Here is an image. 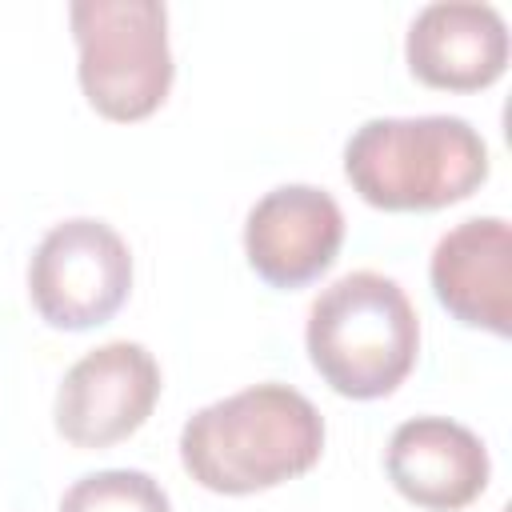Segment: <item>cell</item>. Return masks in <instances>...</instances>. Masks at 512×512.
<instances>
[{
	"instance_id": "cell-8",
	"label": "cell",
	"mask_w": 512,
	"mask_h": 512,
	"mask_svg": "<svg viewBox=\"0 0 512 512\" xmlns=\"http://www.w3.org/2000/svg\"><path fill=\"white\" fill-rule=\"evenodd\" d=\"M404 60L428 88L476 92L504 76L508 24L480 0H436L416 12L404 36Z\"/></svg>"
},
{
	"instance_id": "cell-3",
	"label": "cell",
	"mask_w": 512,
	"mask_h": 512,
	"mask_svg": "<svg viewBox=\"0 0 512 512\" xmlns=\"http://www.w3.org/2000/svg\"><path fill=\"white\" fill-rule=\"evenodd\" d=\"M308 360L348 400H376L404 384L420 352V316L408 292L372 268L332 280L308 308Z\"/></svg>"
},
{
	"instance_id": "cell-9",
	"label": "cell",
	"mask_w": 512,
	"mask_h": 512,
	"mask_svg": "<svg viewBox=\"0 0 512 512\" xmlns=\"http://www.w3.org/2000/svg\"><path fill=\"white\" fill-rule=\"evenodd\" d=\"M432 292L468 328L512 332V228L504 216H472L432 248Z\"/></svg>"
},
{
	"instance_id": "cell-1",
	"label": "cell",
	"mask_w": 512,
	"mask_h": 512,
	"mask_svg": "<svg viewBox=\"0 0 512 512\" xmlns=\"http://www.w3.org/2000/svg\"><path fill=\"white\" fill-rule=\"evenodd\" d=\"M324 452V416L288 384H252L196 408L180 428L184 472L220 496H248L304 476Z\"/></svg>"
},
{
	"instance_id": "cell-11",
	"label": "cell",
	"mask_w": 512,
	"mask_h": 512,
	"mask_svg": "<svg viewBox=\"0 0 512 512\" xmlns=\"http://www.w3.org/2000/svg\"><path fill=\"white\" fill-rule=\"evenodd\" d=\"M56 512H172L168 492L140 468H104L80 476Z\"/></svg>"
},
{
	"instance_id": "cell-10",
	"label": "cell",
	"mask_w": 512,
	"mask_h": 512,
	"mask_svg": "<svg viewBox=\"0 0 512 512\" xmlns=\"http://www.w3.org/2000/svg\"><path fill=\"white\" fill-rule=\"evenodd\" d=\"M392 488L428 512H456L488 488V448L484 440L448 416L404 420L384 452Z\"/></svg>"
},
{
	"instance_id": "cell-4",
	"label": "cell",
	"mask_w": 512,
	"mask_h": 512,
	"mask_svg": "<svg viewBox=\"0 0 512 512\" xmlns=\"http://www.w3.org/2000/svg\"><path fill=\"white\" fill-rule=\"evenodd\" d=\"M68 24L80 88L104 120L132 124L164 104L176 64L160 0H72Z\"/></svg>"
},
{
	"instance_id": "cell-7",
	"label": "cell",
	"mask_w": 512,
	"mask_h": 512,
	"mask_svg": "<svg viewBox=\"0 0 512 512\" xmlns=\"http://www.w3.org/2000/svg\"><path fill=\"white\" fill-rule=\"evenodd\" d=\"M344 244V212L316 184L264 192L244 220V256L272 288H304L332 268Z\"/></svg>"
},
{
	"instance_id": "cell-2",
	"label": "cell",
	"mask_w": 512,
	"mask_h": 512,
	"mask_svg": "<svg viewBox=\"0 0 512 512\" xmlns=\"http://www.w3.org/2000/svg\"><path fill=\"white\" fill-rule=\"evenodd\" d=\"M344 176L372 208L436 212L488 180V144L464 116L448 112L372 116L344 144Z\"/></svg>"
},
{
	"instance_id": "cell-6",
	"label": "cell",
	"mask_w": 512,
	"mask_h": 512,
	"mask_svg": "<svg viewBox=\"0 0 512 512\" xmlns=\"http://www.w3.org/2000/svg\"><path fill=\"white\" fill-rule=\"evenodd\" d=\"M160 400V364L136 340H108L84 352L56 388V432L76 448L128 440Z\"/></svg>"
},
{
	"instance_id": "cell-5",
	"label": "cell",
	"mask_w": 512,
	"mask_h": 512,
	"mask_svg": "<svg viewBox=\"0 0 512 512\" xmlns=\"http://www.w3.org/2000/svg\"><path fill=\"white\" fill-rule=\"evenodd\" d=\"M132 288V252L124 236L96 220L72 216L44 232L28 260V296L44 324L84 332L120 312Z\"/></svg>"
}]
</instances>
